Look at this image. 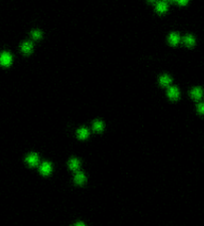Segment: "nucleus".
<instances>
[{
  "label": "nucleus",
  "instance_id": "f257e3e1",
  "mask_svg": "<svg viewBox=\"0 0 204 226\" xmlns=\"http://www.w3.org/2000/svg\"><path fill=\"white\" fill-rule=\"evenodd\" d=\"M12 62V57L9 53L7 52H3L0 56V64L2 66H9Z\"/></svg>",
  "mask_w": 204,
  "mask_h": 226
},
{
  "label": "nucleus",
  "instance_id": "f03ea898",
  "mask_svg": "<svg viewBox=\"0 0 204 226\" xmlns=\"http://www.w3.org/2000/svg\"><path fill=\"white\" fill-rule=\"evenodd\" d=\"M51 171H52V167H51V164H49V162H44V164H43L40 167L41 173L44 174V175L49 174L51 172Z\"/></svg>",
  "mask_w": 204,
  "mask_h": 226
},
{
  "label": "nucleus",
  "instance_id": "7ed1b4c3",
  "mask_svg": "<svg viewBox=\"0 0 204 226\" xmlns=\"http://www.w3.org/2000/svg\"><path fill=\"white\" fill-rule=\"evenodd\" d=\"M26 160H27V162L30 166H36V164H38V155L36 154H31L28 155V157L26 159Z\"/></svg>",
  "mask_w": 204,
  "mask_h": 226
},
{
  "label": "nucleus",
  "instance_id": "20e7f679",
  "mask_svg": "<svg viewBox=\"0 0 204 226\" xmlns=\"http://www.w3.org/2000/svg\"><path fill=\"white\" fill-rule=\"evenodd\" d=\"M168 96H169V98L172 100H176L178 98L179 92H178V90H177V88H175V87H171V88L168 90Z\"/></svg>",
  "mask_w": 204,
  "mask_h": 226
},
{
  "label": "nucleus",
  "instance_id": "39448f33",
  "mask_svg": "<svg viewBox=\"0 0 204 226\" xmlns=\"http://www.w3.org/2000/svg\"><path fill=\"white\" fill-rule=\"evenodd\" d=\"M191 95H192V97L195 100H199L201 97H202V90L200 88H195L192 92H191Z\"/></svg>",
  "mask_w": 204,
  "mask_h": 226
},
{
  "label": "nucleus",
  "instance_id": "423d86ee",
  "mask_svg": "<svg viewBox=\"0 0 204 226\" xmlns=\"http://www.w3.org/2000/svg\"><path fill=\"white\" fill-rule=\"evenodd\" d=\"M85 179H86L85 178V175H84V173H82V172H78L76 174V176H75V181H76L77 184H83Z\"/></svg>",
  "mask_w": 204,
  "mask_h": 226
},
{
  "label": "nucleus",
  "instance_id": "0eeeda50",
  "mask_svg": "<svg viewBox=\"0 0 204 226\" xmlns=\"http://www.w3.org/2000/svg\"><path fill=\"white\" fill-rule=\"evenodd\" d=\"M156 10L160 12V13H163L167 10V5L165 2H158L156 5Z\"/></svg>",
  "mask_w": 204,
  "mask_h": 226
},
{
  "label": "nucleus",
  "instance_id": "6e6552de",
  "mask_svg": "<svg viewBox=\"0 0 204 226\" xmlns=\"http://www.w3.org/2000/svg\"><path fill=\"white\" fill-rule=\"evenodd\" d=\"M169 42H170L172 45H176L177 43L179 42V36H178V34L172 33L171 35L169 36Z\"/></svg>",
  "mask_w": 204,
  "mask_h": 226
},
{
  "label": "nucleus",
  "instance_id": "1a4fd4ad",
  "mask_svg": "<svg viewBox=\"0 0 204 226\" xmlns=\"http://www.w3.org/2000/svg\"><path fill=\"white\" fill-rule=\"evenodd\" d=\"M159 82H160V84H161L162 86H167V85H169V84L171 83V78H169L168 76L164 75V76H162L161 78H160Z\"/></svg>",
  "mask_w": 204,
  "mask_h": 226
},
{
  "label": "nucleus",
  "instance_id": "9d476101",
  "mask_svg": "<svg viewBox=\"0 0 204 226\" xmlns=\"http://www.w3.org/2000/svg\"><path fill=\"white\" fill-rule=\"evenodd\" d=\"M22 51L24 53H30L32 51V44L30 42H25L22 45Z\"/></svg>",
  "mask_w": 204,
  "mask_h": 226
},
{
  "label": "nucleus",
  "instance_id": "9b49d317",
  "mask_svg": "<svg viewBox=\"0 0 204 226\" xmlns=\"http://www.w3.org/2000/svg\"><path fill=\"white\" fill-rule=\"evenodd\" d=\"M78 135H79L80 138H86L89 135V132L87 128H81V130L78 131Z\"/></svg>",
  "mask_w": 204,
  "mask_h": 226
},
{
  "label": "nucleus",
  "instance_id": "f8f14e48",
  "mask_svg": "<svg viewBox=\"0 0 204 226\" xmlns=\"http://www.w3.org/2000/svg\"><path fill=\"white\" fill-rule=\"evenodd\" d=\"M69 164H70V167H71L72 169H74V171L78 169V168H79V166H80L79 160H78V159H71V161H70Z\"/></svg>",
  "mask_w": 204,
  "mask_h": 226
},
{
  "label": "nucleus",
  "instance_id": "ddd939ff",
  "mask_svg": "<svg viewBox=\"0 0 204 226\" xmlns=\"http://www.w3.org/2000/svg\"><path fill=\"white\" fill-rule=\"evenodd\" d=\"M184 43H185L187 46H192L194 43H195V41H194V38L192 37V36L188 35L184 38Z\"/></svg>",
  "mask_w": 204,
  "mask_h": 226
},
{
  "label": "nucleus",
  "instance_id": "4468645a",
  "mask_svg": "<svg viewBox=\"0 0 204 226\" xmlns=\"http://www.w3.org/2000/svg\"><path fill=\"white\" fill-rule=\"evenodd\" d=\"M94 128L97 131V132H101V131H103V128H104L103 123H102V121H95V124H94Z\"/></svg>",
  "mask_w": 204,
  "mask_h": 226
},
{
  "label": "nucleus",
  "instance_id": "2eb2a0df",
  "mask_svg": "<svg viewBox=\"0 0 204 226\" xmlns=\"http://www.w3.org/2000/svg\"><path fill=\"white\" fill-rule=\"evenodd\" d=\"M41 35H42V34H41L40 31H38V30H35V31H33L32 32V36H33L34 39H39L41 37Z\"/></svg>",
  "mask_w": 204,
  "mask_h": 226
},
{
  "label": "nucleus",
  "instance_id": "dca6fc26",
  "mask_svg": "<svg viewBox=\"0 0 204 226\" xmlns=\"http://www.w3.org/2000/svg\"><path fill=\"white\" fill-rule=\"evenodd\" d=\"M198 112L201 114H204V104H199L198 105Z\"/></svg>",
  "mask_w": 204,
  "mask_h": 226
},
{
  "label": "nucleus",
  "instance_id": "f3484780",
  "mask_svg": "<svg viewBox=\"0 0 204 226\" xmlns=\"http://www.w3.org/2000/svg\"><path fill=\"white\" fill-rule=\"evenodd\" d=\"M177 2H178L179 4H181V5H184V4H186L187 3V1L188 0H176Z\"/></svg>",
  "mask_w": 204,
  "mask_h": 226
},
{
  "label": "nucleus",
  "instance_id": "a211bd4d",
  "mask_svg": "<svg viewBox=\"0 0 204 226\" xmlns=\"http://www.w3.org/2000/svg\"><path fill=\"white\" fill-rule=\"evenodd\" d=\"M149 1H154V0H149Z\"/></svg>",
  "mask_w": 204,
  "mask_h": 226
}]
</instances>
